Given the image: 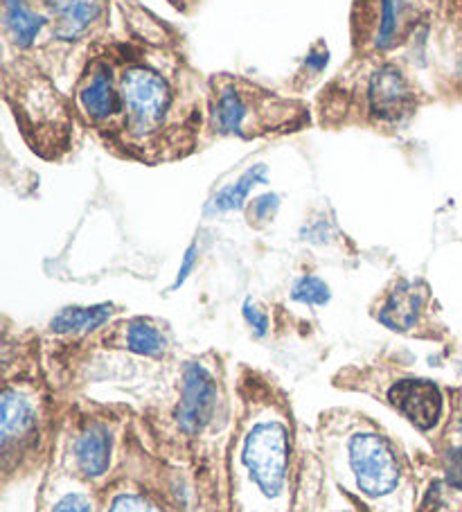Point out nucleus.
Here are the masks:
<instances>
[{
	"label": "nucleus",
	"mask_w": 462,
	"mask_h": 512,
	"mask_svg": "<svg viewBox=\"0 0 462 512\" xmlns=\"http://www.w3.org/2000/svg\"><path fill=\"white\" fill-rule=\"evenodd\" d=\"M300 109L237 77H215L210 88V129L217 136L248 140L269 134L273 129H289L300 122Z\"/></svg>",
	"instance_id": "f257e3e1"
},
{
	"label": "nucleus",
	"mask_w": 462,
	"mask_h": 512,
	"mask_svg": "<svg viewBox=\"0 0 462 512\" xmlns=\"http://www.w3.org/2000/svg\"><path fill=\"white\" fill-rule=\"evenodd\" d=\"M122 122L129 138L142 140L161 131L174 109V88L161 70L131 64L120 73Z\"/></svg>",
	"instance_id": "f03ea898"
},
{
	"label": "nucleus",
	"mask_w": 462,
	"mask_h": 512,
	"mask_svg": "<svg viewBox=\"0 0 462 512\" xmlns=\"http://www.w3.org/2000/svg\"><path fill=\"white\" fill-rule=\"evenodd\" d=\"M289 431L278 418H262L239 445V465L264 499H278L287 488Z\"/></svg>",
	"instance_id": "7ed1b4c3"
},
{
	"label": "nucleus",
	"mask_w": 462,
	"mask_h": 512,
	"mask_svg": "<svg viewBox=\"0 0 462 512\" xmlns=\"http://www.w3.org/2000/svg\"><path fill=\"white\" fill-rule=\"evenodd\" d=\"M348 470L368 499H386L402 485V463L390 440L375 431H359L345 445Z\"/></svg>",
	"instance_id": "20e7f679"
},
{
	"label": "nucleus",
	"mask_w": 462,
	"mask_h": 512,
	"mask_svg": "<svg viewBox=\"0 0 462 512\" xmlns=\"http://www.w3.org/2000/svg\"><path fill=\"white\" fill-rule=\"evenodd\" d=\"M366 109L377 125H397L415 111V88L404 70L395 64H379L370 70L363 88Z\"/></svg>",
	"instance_id": "39448f33"
},
{
	"label": "nucleus",
	"mask_w": 462,
	"mask_h": 512,
	"mask_svg": "<svg viewBox=\"0 0 462 512\" xmlns=\"http://www.w3.org/2000/svg\"><path fill=\"white\" fill-rule=\"evenodd\" d=\"M406 0H357L354 3V37L368 41L372 52H388L406 37L413 16Z\"/></svg>",
	"instance_id": "423d86ee"
},
{
	"label": "nucleus",
	"mask_w": 462,
	"mask_h": 512,
	"mask_svg": "<svg viewBox=\"0 0 462 512\" xmlns=\"http://www.w3.org/2000/svg\"><path fill=\"white\" fill-rule=\"evenodd\" d=\"M217 409V379L212 370L199 361H190L183 370L179 402L174 409V420L181 431L190 436L201 434L210 425Z\"/></svg>",
	"instance_id": "0eeeda50"
},
{
	"label": "nucleus",
	"mask_w": 462,
	"mask_h": 512,
	"mask_svg": "<svg viewBox=\"0 0 462 512\" xmlns=\"http://www.w3.org/2000/svg\"><path fill=\"white\" fill-rule=\"evenodd\" d=\"M77 109L95 127L111 125L122 116L120 79L106 61H93L77 86Z\"/></svg>",
	"instance_id": "6e6552de"
},
{
	"label": "nucleus",
	"mask_w": 462,
	"mask_h": 512,
	"mask_svg": "<svg viewBox=\"0 0 462 512\" xmlns=\"http://www.w3.org/2000/svg\"><path fill=\"white\" fill-rule=\"evenodd\" d=\"M388 402L417 429H433L442 418V391L429 379H399L390 386Z\"/></svg>",
	"instance_id": "1a4fd4ad"
},
{
	"label": "nucleus",
	"mask_w": 462,
	"mask_h": 512,
	"mask_svg": "<svg viewBox=\"0 0 462 512\" xmlns=\"http://www.w3.org/2000/svg\"><path fill=\"white\" fill-rule=\"evenodd\" d=\"M3 418H0V445L3 458L10 461L14 449L28 445L39 427V406L34 397L19 388H5L3 393Z\"/></svg>",
	"instance_id": "9d476101"
},
{
	"label": "nucleus",
	"mask_w": 462,
	"mask_h": 512,
	"mask_svg": "<svg viewBox=\"0 0 462 512\" xmlns=\"http://www.w3.org/2000/svg\"><path fill=\"white\" fill-rule=\"evenodd\" d=\"M426 298H429V289H426L424 282L397 280L381 300L377 321L384 328L399 334L413 332L424 316Z\"/></svg>",
	"instance_id": "9b49d317"
},
{
	"label": "nucleus",
	"mask_w": 462,
	"mask_h": 512,
	"mask_svg": "<svg viewBox=\"0 0 462 512\" xmlns=\"http://www.w3.org/2000/svg\"><path fill=\"white\" fill-rule=\"evenodd\" d=\"M113 458V434L102 422L86 425L73 440V461L84 479H100L109 472Z\"/></svg>",
	"instance_id": "f8f14e48"
},
{
	"label": "nucleus",
	"mask_w": 462,
	"mask_h": 512,
	"mask_svg": "<svg viewBox=\"0 0 462 512\" xmlns=\"http://www.w3.org/2000/svg\"><path fill=\"white\" fill-rule=\"evenodd\" d=\"M115 307L111 303L100 305H70L59 310L50 321V332L59 337H73V334H91L111 321Z\"/></svg>",
	"instance_id": "ddd939ff"
},
{
	"label": "nucleus",
	"mask_w": 462,
	"mask_h": 512,
	"mask_svg": "<svg viewBox=\"0 0 462 512\" xmlns=\"http://www.w3.org/2000/svg\"><path fill=\"white\" fill-rule=\"evenodd\" d=\"M266 181H269V167L264 163L248 167V170L239 176L235 183L221 188L215 197L208 201L206 215H224V213H233V210L244 208L248 203V197H251V192L257 188V185H264Z\"/></svg>",
	"instance_id": "4468645a"
},
{
	"label": "nucleus",
	"mask_w": 462,
	"mask_h": 512,
	"mask_svg": "<svg viewBox=\"0 0 462 512\" xmlns=\"http://www.w3.org/2000/svg\"><path fill=\"white\" fill-rule=\"evenodd\" d=\"M102 7L97 0H57L52 5L55 14V34L64 41H75L91 28Z\"/></svg>",
	"instance_id": "2eb2a0df"
},
{
	"label": "nucleus",
	"mask_w": 462,
	"mask_h": 512,
	"mask_svg": "<svg viewBox=\"0 0 462 512\" xmlns=\"http://www.w3.org/2000/svg\"><path fill=\"white\" fill-rule=\"evenodd\" d=\"M122 346L138 357L161 359L167 350L163 330L149 319H131L122 328Z\"/></svg>",
	"instance_id": "dca6fc26"
},
{
	"label": "nucleus",
	"mask_w": 462,
	"mask_h": 512,
	"mask_svg": "<svg viewBox=\"0 0 462 512\" xmlns=\"http://www.w3.org/2000/svg\"><path fill=\"white\" fill-rule=\"evenodd\" d=\"M46 23V16L32 12L23 0H5V30L19 48H30Z\"/></svg>",
	"instance_id": "f3484780"
},
{
	"label": "nucleus",
	"mask_w": 462,
	"mask_h": 512,
	"mask_svg": "<svg viewBox=\"0 0 462 512\" xmlns=\"http://www.w3.org/2000/svg\"><path fill=\"white\" fill-rule=\"evenodd\" d=\"M291 300L309 307H325L332 300V289L323 278L318 276H302L291 287Z\"/></svg>",
	"instance_id": "a211bd4d"
},
{
	"label": "nucleus",
	"mask_w": 462,
	"mask_h": 512,
	"mask_svg": "<svg viewBox=\"0 0 462 512\" xmlns=\"http://www.w3.org/2000/svg\"><path fill=\"white\" fill-rule=\"evenodd\" d=\"M280 208V197L275 192H266L260 194V197H255L253 201H248V208H246V217H248V224L251 226H264L269 224L271 219L275 217Z\"/></svg>",
	"instance_id": "6ab92c4d"
},
{
	"label": "nucleus",
	"mask_w": 462,
	"mask_h": 512,
	"mask_svg": "<svg viewBox=\"0 0 462 512\" xmlns=\"http://www.w3.org/2000/svg\"><path fill=\"white\" fill-rule=\"evenodd\" d=\"M106 512H163L156 503L142 497V494L133 492H122L118 497H113L111 506Z\"/></svg>",
	"instance_id": "aec40b11"
},
{
	"label": "nucleus",
	"mask_w": 462,
	"mask_h": 512,
	"mask_svg": "<svg viewBox=\"0 0 462 512\" xmlns=\"http://www.w3.org/2000/svg\"><path fill=\"white\" fill-rule=\"evenodd\" d=\"M242 316L244 321L248 323V328L253 330V334L257 339H264L269 334V316H266L260 307H257L251 298L244 300L242 305Z\"/></svg>",
	"instance_id": "412c9836"
},
{
	"label": "nucleus",
	"mask_w": 462,
	"mask_h": 512,
	"mask_svg": "<svg viewBox=\"0 0 462 512\" xmlns=\"http://www.w3.org/2000/svg\"><path fill=\"white\" fill-rule=\"evenodd\" d=\"M52 512H93V503L84 492L61 494Z\"/></svg>",
	"instance_id": "4be33fe9"
},
{
	"label": "nucleus",
	"mask_w": 462,
	"mask_h": 512,
	"mask_svg": "<svg viewBox=\"0 0 462 512\" xmlns=\"http://www.w3.org/2000/svg\"><path fill=\"white\" fill-rule=\"evenodd\" d=\"M197 262H199V242L194 240V242L188 246V249H185V253H183L181 267H179V273H176V278H174L172 291L181 289V287L185 285V282H188V278L192 276L194 267H197Z\"/></svg>",
	"instance_id": "5701e85b"
},
{
	"label": "nucleus",
	"mask_w": 462,
	"mask_h": 512,
	"mask_svg": "<svg viewBox=\"0 0 462 512\" xmlns=\"http://www.w3.org/2000/svg\"><path fill=\"white\" fill-rule=\"evenodd\" d=\"M444 479L451 488L462 490V447L449 449L447 458H444Z\"/></svg>",
	"instance_id": "b1692460"
},
{
	"label": "nucleus",
	"mask_w": 462,
	"mask_h": 512,
	"mask_svg": "<svg viewBox=\"0 0 462 512\" xmlns=\"http://www.w3.org/2000/svg\"><path fill=\"white\" fill-rule=\"evenodd\" d=\"M327 64H330V50H327L323 41H318V46L309 50V55L305 59V70L312 75H318L323 73Z\"/></svg>",
	"instance_id": "393cba45"
}]
</instances>
